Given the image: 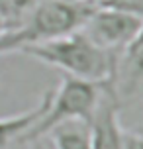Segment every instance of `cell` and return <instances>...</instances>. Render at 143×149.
Returning <instances> with one entry per match:
<instances>
[{
  "instance_id": "3957f363",
  "label": "cell",
  "mask_w": 143,
  "mask_h": 149,
  "mask_svg": "<svg viewBox=\"0 0 143 149\" xmlns=\"http://www.w3.org/2000/svg\"><path fill=\"white\" fill-rule=\"evenodd\" d=\"M143 28V16L114 6H98L83 24L81 30L90 41L112 55H120L121 49Z\"/></svg>"
},
{
  "instance_id": "6da1fadb",
  "label": "cell",
  "mask_w": 143,
  "mask_h": 149,
  "mask_svg": "<svg viewBox=\"0 0 143 149\" xmlns=\"http://www.w3.org/2000/svg\"><path fill=\"white\" fill-rule=\"evenodd\" d=\"M20 53L47 67L59 69L61 73H65V77L90 82H116L118 55H112L102 47H98L94 41L84 36L81 28L39 43L28 45Z\"/></svg>"
},
{
  "instance_id": "8992f818",
  "label": "cell",
  "mask_w": 143,
  "mask_h": 149,
  "mask_svg": "<svg viewBox=\"0 0 143 149\" xmlns=\"http://www.w3.org/2000/svg\"><path fill=\"white\" fill-rule=\"evenodd\" d=\"M49 98H51V90L39 98V102L33 108L14 114V116L0 118V149H12L16 143H24L28 139L30 132L45 114L47 106H49Z\"/></svg>"
},
{
  "instance_id": "5b68a950",
  "label": "cell",
  "mask_w": 143,
  "mask_h": 149,
  "mask_svg": "<svg viewBox=\"0 0 143 149\" xmlns=\"http://www.w3.org/2000/svg\"><path fill=\"white\" fill-rule=\"evenodd\" d=\"M116 90L120 100L129 94L143 92V28L118 55Z\"/></svg>"
},
{
  "instance_id": "7a4b0ae2",
  "label": "cell",
  "mask_w": 143,
  "mask_h": 149,
  "mask_svg": "<svg viewBox=\"0 0 143 149\" xmlns=\"http://www.w3.org/2000/svg\"><path fill=\"white\" fill-rule=\"evenodd\" d=\"M102 88H104V82H90L83 81V79L63 77L59 86L51 90V98H49V106H47L45 114L30 132L26 141L43 137L51 127H55L61 122H67V120L90 122L92 114L100 102Z\"/></svg>"
},
{
  "instance_id": "9c48e42d",
  "label": "cell",
  "mask_w": 143,
  "mask_h": 149,
  "mask_svg": "<svg viewBox=\"0 0 143 149\" xmlns=\"http://www.w3.org/2000/svg\"><path fill=\"white\" fill-rule=\"evenodd\" d=\"M124 149H143V134H139V132H126V135H124Z\"/></svg>"
},
{
  "instance_id": "277c9868",
  "label": "cell",
  "mask_w": 143,
  "mask_h": 149,
  "mask_svg": "<svg viewBox=\"0 0 143 149\" xmlns=\"http://www.w3.org/2000/svg\"><path fill=\"white\" fill-rule=\"evenodd\" d=\"M121 100L116 90V82H104L102 96L90 118L92 149H124L126 130L120 122Z\"/></svg>"
},
{
  "instance_id": "8fae6325",
  "label": "cell",
  "mask_w": 143,
  "mask_h": 149,
  "mask_svg": "<svg viewBox=\"0 0 143 149\" xmlns=\"http://www.w3.org/2000/svg\"><path fill=\"white\" fill-rule=\"evenodd\" d=\"M139 134H143V130H139Z\"/></svg>"
},
{
  "instance_id": "52a82bcc",
  "label": "cell",
  "mask_w": 143,
  "mask_h": 149,
  "mask_svg": "<svg viewBox=\"0 0 143 149\" xmlns=\"http://www.w3.org/2000/svg\"><path fill=\"white\" fill-rule=\"evenodd\" d=\"M53 149H92L90 124L84 120H67L47 132Z\"/></svg>"
},
{
  "instance_id": "ba28073f",
  "label": "cell",
  "mask_w": 143,
  "mask_h": 149,
  "mask_svg": "<svg viewBox=\"0 0 143 149\" xmlns=\"http://www.w3.org/2000/svg\"><path fill=\"white\" fill-rule=\"evenodd\" d=\"M37 4L39 0H0V20L4 24V30L20 28Z\"/></svg>"
},
{
  "instance_id": "30bf717a",
  "label": "cell",
  "mask_w": 143,
  "mask_h": 149,
  "mask_svg": "<svg viewBox=\"0 0 143 149\" xmlns=\"http://www.w3.org/2000/svg\"><path fill=\"white\" fill-rule=\"evenodd\" d=\"M30 149H53V147H51L49 141H43L41 137H37V139H31V147Z\"/></svg>"
}]
</instances>
